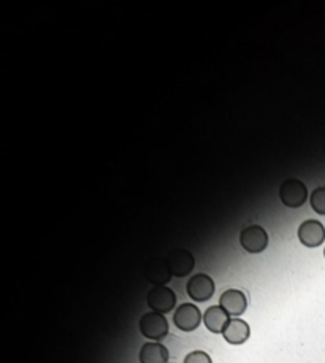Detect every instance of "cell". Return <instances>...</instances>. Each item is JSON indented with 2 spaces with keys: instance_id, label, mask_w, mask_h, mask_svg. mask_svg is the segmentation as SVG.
Returning <instances> with one entry per match:
<instances>
[{
  "instance_id": "cell-5",
  "label": "cell",
  "mask_w": 325,
  "mask_h": 363,
  "mask_svg": "<svg viewBox=\"0 0 325 363\" xmlns=\"http://www.w3.org/2000/svg\"><path fill=\"white\" fill-rule=\"evenodd\" d=\"M173 322L176 328H180L181 332H193L200 325L202 313L196 305L182 303L175 311Z\"/></svg>"
},
{
  "instance_id": "cell-15",
  "label": "cell",
  "mask_w": 325,
  "mask_h": 363,
  "mask_svg": "<svg viewBox=\"0 0 325 363\" xmlns=\"http://www.w3.org/2000/svg\"><path fill=\"white\" fill-rule=\"evenodd\" d=\"M184 363H213L211 362V357L203 353V350H193V353L187 354Z\"/></svg>"
},
{
  "instance_id": "cell-8",
  "label": "cell",
  "mask_w": 325,
  "mask_h": 363,
  "mask_svg": "<svg viewBox=\"0 0 325 363\" xmlns=\"http://www.w3.org/2000/svg\"><path fill=\"white\" fill-rule=\"evenodd\" d=\"M299 240L306 248H317L325 241V227L316 219H308L299 227Z\"/></svg>"
},
{
  "instance_id": "cell-6",
  "label": "cell",
  "mask_w": 325,
  "mask_h": 363,
  "mask_svg": "<svg viewBox=\"0 0 325 363\" xmlns=\"http://www.w3.org/2000/svg\"><path fill=\"white\" fill-rule=\"evenodd\" d=\"M186 291L193 302H208V300L214 295L216 286H214V281L211 280L208 275L198 273V275H193L191 280L187 281Z\"/></svg>"
},
{
  "instance_id": "cell-14",
  "label": "cell",
  "mask_w": 325,
  "mask_h": 363,
  "mask_svg": "<svg viewBox=\"0 0 325 363\" xmlns=\"http://www.w3.org/2000/svg\"><path fill=\"white\" fill-rule=\"evenodd\" d=\"M311 207L317 214H324L325 216V186L317 187L316 191H312L311 194Z\"/></svg>"
},
{
  "instance_id": "cell-3",
  "label": "cell",
  "mask_w": 325,
  "mask_h": 363,
  "mask_svg": "<svg viewBox=\"0 0 325 363\" xmlns=\"http://www.w3.org/2000/svg\"><path fill=\"white\" fill-rule=\"evenodd\" d=\"M239 245L249 254L264 252L268 246V235L264 227L251 225L239 234Z\"/></svg>"
},
{
  "instance_id": "cell-13",
  "label": "cell",
  "mask_w": 325,
  "mask_h": 363,
  "mask_svg": "<svg viewBox=\"0 0 325 363\" xmlns=\"http://www.w3.org/2000/svg\"><path fill=\"white\" fill-rule=\"evenodd\" d=\"M146 277L156 286H165L172 277L165 259H154L146 266Z\"/></svg>"
},
{
  "instance_id": "cell-9",
  "label": "cell",
  "mask_w": 325,
  "mask_h": 363,
  "mask_svg": "<svg viewBox=\"0 0 325 363\" xmlns=\"http://www.w3.org/2000/svg\"><path fill=\"white\" fill-rule=\"evenodd\" d=\"M219 306L232 317H239L248 308V298L238 289H229L221 295Z\"/></svg>"
},
{
  "instance_id": "cell-2",
  "label": "cell",
  "mask_w": 325,
  "mask_h": 363,
  "mask_svg": "<svg viewBox=\"0 0 325 363\" xmlns=\"http://www.w3.org/2000/svg\"><path fill=\"white\" fill-rule=\"evenodd\" d=\"M279 198H281V202L286 207L299 208L306 202L308 189L303 184V181L289 178L283 181L281 187H279Z\"/></svg>"
},
{
  "instance_id": "cell-7",
  "label": "cell",
  "mask_w": 325,
  "mask_h": 363,
  "mask_svg": "<svg viewBox=\"0 0 325 363\" xmlns=\"http://www.w3.org/2000/svg\"><path fill=\"white\" fill-rule=\"evenodd\" d=\"M165 262H167L170 273L176 277L187 276L193 270V265H196L193 255L189 251H186V249H175L165 257Z\"/></svg>"
},
{
  "instance_id": "cell-16",
  "label": "cell",
  "mask_w": 325,
  "mask_h": 363,
  "mask_svg": "<svg viewBox=\"0 0 325 363\" xmlns=\"http://www.w3.org/2000/svg\"><path fill=\"white\" fill-rule=\"evenodd\" d=\"M324 257H325V249H324Z\"/></svg>"
},
{
  "instance_id": "cell-1",
  "label": "cell",
  "mask_w": 325,
  "mask_h": 363,
  "mask_svg": "<svg viewBox=\"0 0 325 363\" xmlns=\"http://www.w3.org/2000/svg\"><path fill=\"white\" fill-rule=\"evenodd\" d=\"M140 333L151 341H161L168 334V322L165 314L161 313H146L140 317L138 322Z\"/></svg>"
},
{
  "instance_id": "cell-10",
  "label": "cell",
  "mask_w": 325,
  "mask_h": 363,
  "mask_svg": "<svg viewBox=\"0 0 325 363\" xmlns=\"http://www.w3.org/2000/svg\"><path fill=\"white\" fill-rule=\"evenodd\" d=\"M251 334V328L248 325V322H244L239 317H233V319L229 321V324L225 325L224 332H222V337L229 344L238 346L248 341Z\"/></svg>"
},
{
  "instance_id": "cell-11",
  "label": "cell",
  "mask_w": 325,
  "mask_h": 363,
  "mask_svg": "<svg viewBox=\"0 0 325 363\" xmlns=\"http://www.w3.org/2000/svg\"><path fill=\"white\" fill-rule=\"evenodd\" d=\"M230 316L221 306H209L203 313V324L211 333H222L229 324Z\"/></svg>"
},
{
  "instance_id": "cell-12",
  "label": "cell",
  "mask_w": 325,
  "mask_h": 363,
  "mask_svg": "<svg viewBox=\"0 0 325 363\" xmlns=\"http://www.w3.org/2000/svg\"><path fill=\"white\" fill-rule=\"evenodd\" d=\"M140 363H168V349L157 341H150L141 346L138 354Z\"/></svg>"
},
{
  "instance_id": "cell-4",
  "label": "cell",
  "mask_w": 325,
  "mask_h": 363,
  "mask_svg": "<svg viewBox=\"0 0 325 363\" xmlns=\"http://www.w3.org/2000/svg\"><path fill=\"white\" fill-rule=\"evenodd\" d=\"M148 306L154 313L167 314L176 306V293L170 287L154 286L148 293Z\"/></svg>"
}]
</instances>
